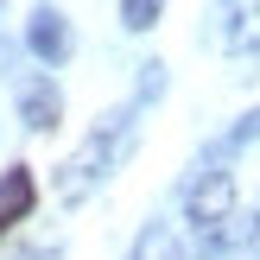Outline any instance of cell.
Masks as SVG:
<instances>
[{
	"label": "cell",
	"mask_w": 260,
	"mask_h": 260,
	"mask_svg": "<svg viewBox=\"0 0 260 260\" xmlns=\"http://www.w3.org/2000/svg\"><path fill=\"white\" fill-rule=\"evenodd\" d=\"M19 108H25V127H38V134H51V127L63 121V102H57V89H51L45 76H32V83L19 89Z\"/></svg>",
	"instance_id": "5"
},
{
	"label": "cell",
	"mask_w": 260,
	"mask_h": 260,
	"mask_svg": "<svg viewBox=\"0 0 260 260\" xmlns=\"http://www.w3.org/2000/svg\"><path fill=\"white\" fill-rule=\"evenodd\" d=\"M32 203H38L32 172H25V165H7V172H0V235H7L13 222H25V216H32Z\"/></svg>",
	"instance_id": "3"
},
{
	"label": "cell",
	"mask_w": 260,
	"mask_h": 260,
	"mask_svg": "<svg viewBox=\"0 0 260 260\" xmlns=\"http://www.w3.org/2000/svg\"><path fill=\"white\" fill-rule=\"evenodd\" d=\"M121 121H127V114H108V121H95V134H89L83 146L63 159V172H57V197H63V203L89 197V190H95V178L114 165V146H121Z\"/></svg>",
	"instance_id": "1"
},
{
	"label": "cell",
	"mask_w": 260,
	"mask_h": 260,
	"mask_svg": "<svg viewBox=\"0 0 260 260\" xmlns=\"http://www.w3.org/2000/svg\"><path fill=\"white\" fill-rule=\"evenodd\" d=\"M140 260H178L172 235H165V229H146V235H140Z\"/></svg>",
	"instance_id": "7"
},
{
	"label": "cell",
	"mask_w": 260,
	"mask_h": 260,
	"mask_svg": "<svg viewBox=\"0 0 260 260\" xmlns=\"http://www.w3.org/2000/svg\"><path fill=\"white\" fill-rule=\"evenodd\" d=\"M25 45H32V57L63 63V57H70V25H63L51 7H38V13H32V25H25Z\"/></svg>",
	"instance_id": "4"
},
{
	"label": "cell",
	"mask_w": 260,
	"mask_h": 260,
	"mask_svg": "<svg viewBox=\"0 0 260 260\" xmlns=\"http://www.w3.org/2000/svg\"><path fill=\"white\" fill-rule=\"evenodd\" d=\"M184 210H190V222H197L203 235H216L222 222H235V178L229 172H203L197 184H190Z\"/></svg>",
	"instance_id": "2"
},
{
	"label": "cell",
	"mask_w": 260,
	"mask_h": 260,
	"mask_svg": "<svg viewBox=\"0 0 260 260\" xmlns=\"http://www.w3.org/2000/svg\"><path fill=\"white\" fill-rule=\"evenodd\" d=\"M159 13H165V0H121V19L134 25V32H146V25H159Z\"/></svg>",
	"instance_id": "6"
}]
</instances>
